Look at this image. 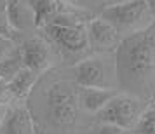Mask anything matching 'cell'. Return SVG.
Returning a JSON list of instances; mask_svg holds the SVG:
<instances>
[{
    "instance_id": "17",
    "label": "cell",
    "mask_w": 155,
    "mask_h": 134,
    "mask_svg": "<svg viewBox=\"0 0 155 134\" xmlns=\"http://www.w3.org/2000/svg\"><path fill=\"white\" fill-rule=\"evenodd\" d=\"M92 134H129V131L117 127L113 124H105V122H99L98 126L92 129Z\"/></svg>"
},
{
    "instance_id": "21",
    "label": "cell",
    "mask_w": 155,
    "mask_h": 134,
    "mask_svg": "<svg viewBox=\"0 0 155 134\" xmlns=\"http://www.w3.org/2000/svg\"><path fill=\"white\" fill-rule=\"evenodd\" d=\"M147 2L152 5V9H153V12H155V0H147Z\"/></svg>"
},
{
    "instance_id": "14",
    "label": "cell",
    "mask_w": 155,
    "mask_h": 134,
    "mask_svg": "<svg viewBox=\"0 0 155 134\" xmlns=\"http://www.w3.org/2000/svg\"><path fill=\"white\" fill-rule=\"evenodd\" d=\"M23 68H25V63H23V57H21V51H19V47H16L7 57H4L0 61V78L9 82Z\"/></svg>"
},
{
    "instance_id": "12",
    "label": "cell",
    "mask_w": 155,
    "mask_h": 134,
    "mask_svg": "<svg viewBox=\"0 0 155 134\" xmlns=\"http://www.w3.org/2000/svg\"><path fill=\"white\" fill-rule=\"evenodd\" d=\"M40 75H37L35 71L28 70V68H23L21 71H18L14 77L7 82L9 92L12 96V101H25L28 98V94L31 92L33 85L37 84Z\"/></svg>"
},
{
    "instance_id": "6",
    "label": "cell",
    "mask_w": 155,
    "mask_h": 134,
    "mask_svg": "<svg viewBox=\"0 0 155 134\" xmlns=\"http://www.w3.org/2000/svg\"><path fill=\"white\" fill-rule=\"evenodd\" d=\"M49 119L58 126H70L77 119L78 96L66 82H56L45 94Z\"/></svg>"
},
{
    "instance_id": "1",
    "label": "cell",
    "mask_w": 155,
    "mask_h": 134,
    "mask_svg": "<svg viewBox=\"0 0 155 134\" xmlns=\"http://www.w3.org/2000/svg\"><path fill=\"white\" fill-rule=\"evenodd\" d=\"M117 84L147 89L155 82V21L138 33L124 37L115 51Z\"/></svg>"
},
{
    "instance_id": "8",
    "label": "cell",
    "mask_w": 155,
    "mask_h": 134,
    "mask_svg": "<svg viewBox=\"0 0 155 134\" xmlns=\"http://www.w3.org/2000/svg\"><path fill=\"white\" fill-rule=\"evenodd\" d=\"M19 51L25 68L35 71L37 75H42L52 66V49L40 37H31L25 40L23 45H19Z\"/></svg>"
},
{
    "instance_id": "4",
    "label": "cell",
    "mask_w": 155,
    "mask_h": 134,
    "mask_svg": "<svg viewBox=\"0 0 155 134\" xmlns=\"http://www.w3.org/2000/svg\"><path fill=\"white\" fill-rule=\"evenodd\" d=\"M73 77L78 87L113 89L117 85L115 59H110L106 54L84 57L75 63Z\"/></svg>"
},
{
    "instance_id": "18",
    "label": "cell",
    "mask_w": 155,
    "mask_h": 134,
    "mask_svg": "<svg viewBox=\"0 0 155 134\" xmlns=\"http://www.w3.org/2000/svg\"><path fill=\"white\" fill-rule=\"evenodd\" d=\"M16 47H18V45H16V42L12 38H7V37L0 35V61H2L4 57H7Z\"/></svg>"
},
{
    "instance_id": "2",
    "label": "cell",
    "mask_w": 155,
    "mask_h": 134,
    "mask_svg": "<svg viewBox=\"0 0 155 134\" xmlns=\"http://www.w3.org/2000/svg\"><path fill=\"white\" fill-rule=\"evenodd\" d=\"M85 26H87V21L84 19V16H78L77 9L68 5L42 30L61 51L78 56L89 51Z\"/></svg>"
},
{
    "instance_id": "3",
    "label": "cell",
    "mask_w": 155,
    "mask_h": 134,
    "mask_svg": "<svg viewBox=\"0 0 155 134\" xmlns=\"http://www.w3.org/2000/svg\"><path fill=\"white\" fill-rule=\"evenodd\" d=\"M99 18L110 23L124 38L148 28L155 21V12L147 0H124L101 9Z\"/></svg>"
},
{
    "instance_id": "16",
    "label": "cell",
    "mask_w": 155,
    "mask_h": 134,
    "mask_svg": "<svg viewBox=\"0 0 155 134\" xmlns=\"http://www.w3.org/2000/svg\"><path fill=\"white\" fill-rule=\"evenodd\" d=\"M0 35L7 37V38H12V40H16V37L19 35V31L11 25L5 0H0Z\"/></svg>"
},
{
    "instance_id": "9",
    "label": "cell",
    "mask_w": 155,
    "mask_h": 134,
    "mask_svg": "<svg viewBox=\"0 0 155 134\" xmlns=\"http://www.w3.org/2000/svg\"><path fill=\"white\" fill-rule=\"evenodd\" d=\"M31 113L25 105L9 106V112L0 126V134H33Z\"/></svg>"
},
{
    "instance_id": "10",
    "label": "cell",
    "mask_w": 155,
    "mask_h": 134,
    "mask_svg": "<svg viewBox=\"0 0 155 134\" xmlns=\"http://www.w3.org/2000/svg\"><path fill=\"white\" fill-rule=\"evenodd\" d=\"M66 7H68V2L64 0H30L33 25L37 28H44L45 25H49Z\"/></svg>"
},
{
    "instance_id": "15",
    "label": "cell",
    "mask_w": 155,
    "mask_h": 134,
    "mask_svg": "<svg viewBox=\"0 0 155 134\" xmlns=\"http://www.w3.org/2000/svg\"><path fill=\"white\" fill-rule=\"evenodd\" d=\"M136 134H155V105H150L141 113L140 120L134 126Z\"/></svg>"
},
{
    "instance_id": "19",
    "label": "cell",
    "mask_w": 155,
    "mask_h": 134,
    "mask_svg": "<svg viewBox=\"0 0 155 134\" xmlns=\"http://www.w3.org/2000/svg\"><path fill=\"white\" fill-rule=\"evenodd\" d=\"M9 106L11 105H0V126H2V122H4V119L9 112Z\"/></svg>"
},
{
    "instance_id": "5",
    "label": "cell",
    "mask_w": 155,
    "mask_h": 134,
    "mask_svg": "<svg viewBox=\"0 0 155 134\" xmlns=\"http://www.w3.org/2000/svg\"><path fill=\"white\" fill-rule=\"evenodd\" d=\"M145 108H147V105L134 94H115L96 113V117L99 122L113 124L126 131H131V129H134L136 122L140 120Z\"/></svg>"
},
{
    "instance_id": "11",
    "label": "cell",
    "mask_w": 155,
    "mask_h": 134,
    "mask_svg": "<svg viewBox=\"0 0 155 134\" xmlns=\"http://www.w3.org/2000/svg\"><path fill=\"white\" fill-rule=\"evenodd\" d=\"M113 89H94V87H80L77 92L78 106L89 113H98L103 106L115 96Z\"/></svg>"
},
{
    "instance_id": "7",
    "label": "cell",
    "mask_w": 155,
    "mask_h": 134,
    "mask_svg": "<svg viewBox=\"0 0 155 134\" xmlns=\"http://www.w3.org/2000/svg\"><path fill=\"white\" fill-rule=\"evenodd\" d=\"M87 42H89V49H92L98 54H110L115 52L117 47L122 42V37L119 31L113 28L108 21L103 18H91L87 21Z\"/></svg>"
},
{
    "instance_id": "13",
    "label": "cell",
    "mask_w": 155,
    "mask_h": 134,
    "mask_svg": "<svg viewBox=\"0 0 155 134\" xmlns=\"http://www.w3.org/2000/svg\"><path fill=\"white\" fill-rule=\"evenodd\" d=\"M5 4H7V14L11 19V25L19 33L25 31L28 26H35L30 4H25L23 0H5Z\"/></svg>"
},
{
    "instance_id": "20",
    "label": "cell",
    "mask_w": 155,
    "mask_h": 134,
    "mask_svg": "<svg viewBox=\"0 0 155 134\" xmlns=\"http://www.w3.org/2000/svg\"><path fill=\"white\" fill-rule=\"evenodd\" d=\"M94 2H98L103 5V9L108 7V5H113V4H119V2H124V0H94Z\"/></svg>"
},
{
    "instance_id": "22",
    "label": "cell",
    "mask_w": 155,
    "mask_h": 134,
    "mask_svg": "<svg viewBox=\"0 0 155 134\" xmlns=\"http://www.w3.org/2000/svg\"><path fill=\"white\" fill-rule=\"evenodd\" d=\"M64 2H68V4H71V2H78V0H64Z\"/></svg>"
}]
</instances>
